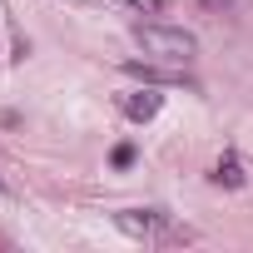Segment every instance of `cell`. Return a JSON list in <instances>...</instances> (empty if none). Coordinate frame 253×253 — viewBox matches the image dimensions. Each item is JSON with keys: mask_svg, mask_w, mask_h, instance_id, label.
<instances>
[{"mask_svg": "<svg viewBox=\"0 0 253 253\" xmlns=\"http://www.w3.org/2000/svg\"><path fill=\"white\" fill-rule=\"evenodd\" d=\"M124 75L149 80V84H194L184 70H159V65H144V60H129V65H124Z\"/></svg>", "mask_w": 253, "mask_h": 253, "instance_id": "277c9868", "label": "cell"}, {"mask_svg": "<svg viewBox=\"0 0 253 253\" xmlns=\"http://www.w3.org/2000/svg\"><path fill=\"white\" fill-rule=\"evenodd\" d=\"M159 109H164V94H159V89H139V94L124 99V114H129L134 124H149Z\"/></svg>", "mask_w": 253, "mask_h": 253, "instance_id": "3957f363", "label": "cell"}, {"mask_svg": "<svg viewBox=\"0 0 253 253\" xmlns=\"http://www.w3.org/2000/svg\"><path fill=\"white\" fill-rule=\"evenodd\" d=\"M134 45L164 65H189L199 50V40L189 30H174V25H134Z\"/></svg>", "mask_w": 253, "mask_h": 253, "instance_id": "6da1fadb", "label": "cell"}, {"mask_svg": "<svg viewBox=\"0 0 253 253\" xmlns=\"http://www.w3.org/2000/svg\"><path fill=\"white\" fill-rule=\"evenodd\" d=\"M129 159H134V144H119V149H114V164H119V169L129 164Z\"/></svg>", "mask_w": 253, "mask_h": 253, "instance_id": "8992f818", "label": "cell"}, {"mask_svg": "<svg viewBox=\"0 0 253 253\" xmlns=\"http://www.w3.org/2000/svg\"><path fill=\"white\" fill-rule=\"evenodd\" d=\"M114 223L129 233V238H144V243H189V238H194V233L179 228L164 209H124V213H114Z\"/></svg>", "mask_w": 253, "mask_h": 253, "instance_id": "7a4b0ae2", "label": "cell"}, {"mask_svg": "<svg viewBox=\"0 0 253 253\" xmlns=\"http://www.w3.org/2000/svg\"><path fill=\"white\" fill-rule=\"evenodd\" d=\"M213 184H223V189H238V184H243V164H238L233 154H223V159L213 164Z\"/></svg>", "mask_w": 253, "mask_h": 253, "instance_id": "5b68a950", "label": "cell"}, {"mask_svg": "<svg viewBox=\"0 0 253 253\" xmlns=\"http://www.w3.org/2000/svg\"><path fill=\"white\" fill-rule=\"evenodd\" d=\"M209 5H218V0H209ZM223 5H228V0H223Z\"/></svg>", "mask_w": 253, "mask_h": 253, "instance_id": "52a82bcc", "label": "cell"}]
</instances>
